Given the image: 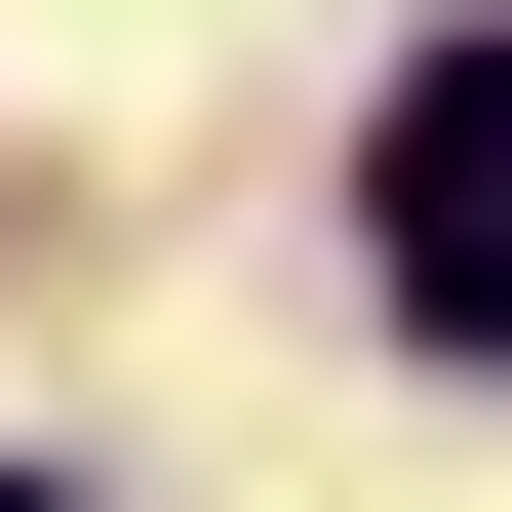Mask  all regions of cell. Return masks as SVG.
Wrapping results in <instances>:
<instances>
[{
  "label": "cell",
  "mask_w": 512,
  "mask_h": 512,
  "mask_svg": "<svg viewBox=\"0 0 512 512\" xmlns=\"http://www.w3.org/2000/svg\"><path fill=\"white\" fill-rule=\"evenodd\" d=\"M394 316H434V355H512V40H434V79H394Z\"/></svg>",
  "instance_id": "cell-1"
},
{
  "label": "cell",
  "mask_w": 512,
  "mask_h": 512,
  "mask_svg": "<svg viewBox=\"0 0 512 512\" xmlns=\"http://www.w3.org/2000/svg\"><path fill=\"white\" fill-rule=\"evenodd\" d=\"M0 512H40V473H0Z\"/></svg>",
  "instance_id": "cell-2"
}]
</instances>
